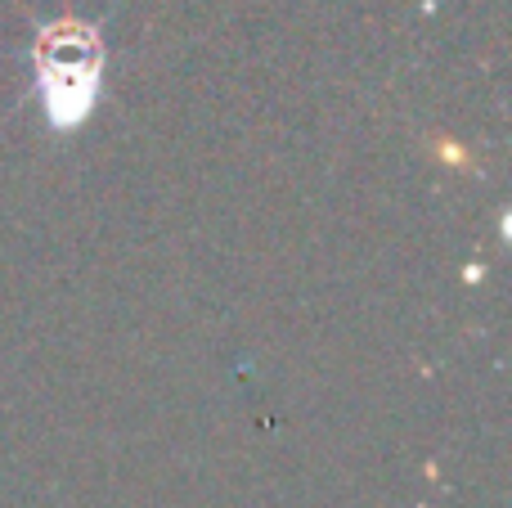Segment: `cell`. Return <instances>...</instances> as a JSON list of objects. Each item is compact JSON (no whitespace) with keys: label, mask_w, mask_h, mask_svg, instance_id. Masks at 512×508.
Here are the masks:
<instances>
[{"label":"cell","mask_w":512,"mask_h":508,"mask_svg":"<svg viewBox=\"0 0 512 508\" xmlns=\"http://www.w3.org/2000/svg\"><path fill=\"white\" fill-rule=\"evenodd\" d=\"M99 81H104V41L90 23L63 18L36 36V90L54 126L86 122Z\"/></svg>","instance_id":"1"}]
</instances>
